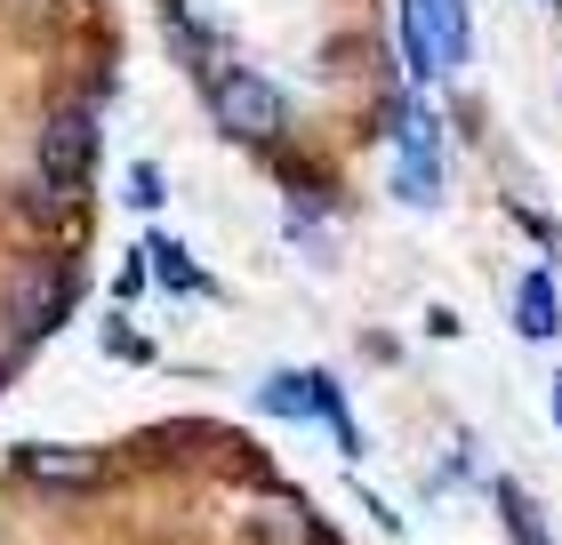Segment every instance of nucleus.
Masks as SVG:
<instances>
[{"label": "nucleus", "instance_id": "8", "mask_svg": "<svg viewBox=\"0 0 562 545\" xmlns=\"http://www.w3.org/2000/svg\"><path fill=\"white\" fill-rule=\"evenodd\" d=\"M515 329H522V337H554V329H562L554 273H522V281H515Z\"/></svg>", "mask_w": 562, "mask_h": 545}, {"label": "nucleus", "instance_id": "1", "mask_svg": "<svg viewBox=\"0 0 562 545\" xmlns=\"http://www.w3.org/2000/svg\"><path fill=\"white\" fill-rule=\"evenodd\" d=\"M386 137H394V193L411 209H442V128H434V113L418 96H394Z\"/></svg>", "mask_w": 562, "mask_h": 545}, {"label": "nucleus", "instance_id": "10", "mask_svg": "<svg viewBox=\"0 0 562 545\" xmlns=\"http://www.w3.org/2000/svg\"><path fill=\"white\" fill-rule=\"evenodd\" d=\"M491 498H498V522H506V537H515V545H554V530L539 522V506H530L522 481H498Z\"/></svg>", "mask_w": 562, "mask_h": 545}, {"label": "nucleus", "instance_id": "9", "mask_svg": "<svg viewBox=\"0 0 562 545\" xmlns=\"http://www.w3.org/2000/svg\"><path fill=\"white\" fill-rule=\"evenodd\" d=\"M145 265H153V273H161V289H186V297H210V273H201V265H193V257H186V249H177V241H169V232H145Z\"/></svg>", "mask_w": 562, "mask_h": 545}, {"label": "nucleus", "instance_id": "6", "mask_svg": "<svg viewBox=\"0 0 562 545\" xmlns=\"http://www.w3.org/2000/svg\"><path fill=\"white\" fill-rule=\"evenodd\" d=\"M89 169H97V113L89 105H57L48 128H41V177L57 193H81Z\"/></svg>", "mask_w": 562, "mask_h": 545}, {"label": "nucleus", "instance_id": "3", "mask_svg": "<svg viewBox=\"0 0 562 545\" xmlns=\"http://www.w3.org/2000/svg\"><path fill=\"white\" fill-rule=\"evenodd\" d=\"M258 409L266 418H322L346 457H362V425H353V409H346V394H338L329 370H273L258 385Z\"/></svg>", "mask_w": 562, "mask_h": 545}, {"label": "nucleus", "instance_id": "5", "mask_svg": "<svg viewBox=\"0 0 562 545\" xmlns=\"http://www.w3.org/2000/svg\"><path fill=\"white\" fill-rule=\"evenodd\" d=\"M65 314H72V265H24L16 281H9V345L24 353V345H41V337H57L65 329Z\"/></svg>", "mask_w": 562, "mask_h": 545}, {"label": "nucleus", "instance_id": "7", "mask_svg": "<svg viewBox=\"0 0 562 545\" xmlns=\"http://www.w3.org/2000/svg\"><path fill=\"white\" fill-rule=\"evenodd\" d=\"M16 474L41 481V489H97V481H105V457H97V450H48V441H24Z\"/></svg>", "mask_w": 562, "mask_h": 545}, {"label": "nucleus", "instance_id": "13", "mask_svg": "<svg viewBox=\"0 0 562 545\" xmlns=\"http://www.w3.org/2000/svg\"><path fill=\"white\" fill-rule=\"evenodd\" d=\"M0 385H9V361H0Z\"/></svg>", "mask_w": 562, "mask_h": 545}, {"label": "nucleus", "instance_id": "12", "mask_svg": "<svg viewBox=\"0 0 562 545\" xmlns=\"http://www.w3.org/2000/svg\"><path fill=\"white\" fill-rule=\"evenodd\" d=\"M554 425H562V377H554Z\"/></svg>", "mask_w": 562, "mask_h": 545}, {"label": "nucleus", "instance_id": "11", "mask_svg": "<svg viewBox=\"0 0 562 545\" xmlns=\"http://www.w3.org/2000/svg\"><path fill=\"white\" fill-rule=\"evenodd\" d=\"M161 193H169V185H161V169H153V161H137V169H130V201H137V209H153Z\"/></svg>", "mask_w": 562, "mask_h": 545}, {"label": "nucleus", "instance_id": "4", "mask_svg": "<svg viewBox=\"0 0 562 545\" xmlns=\"http://www.w3.org/2000/svg\"><path fill=\"white\" fill-rule=\"evenodd\" d=\"M402 57H411V81L467 65V0H402Z\"/></svg>", "mask_w": 562, "mask_h": 545}, {"label": "nucleus", "instance_id": "2", "mask_svg": "<svg viewBox=\"0 0 562 545\" xmlns=\"http://www.w3.org/2000/svg\"><path fill=\"white\" fill-rule=\"evenodd\" d=\"M210 113H217L225 137L273 145L281 128H290V96H281L266 72H249V65H210Z\"/></svg>", "mask_w": 562, "mask_h": 545}]
</instances>
